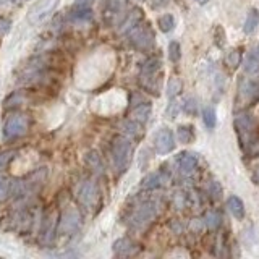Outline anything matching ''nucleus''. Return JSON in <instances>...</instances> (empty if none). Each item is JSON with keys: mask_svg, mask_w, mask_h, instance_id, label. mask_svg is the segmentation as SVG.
Here are the masks:
<instances>
[{"mask_svg": "<svg viewBox=\"0 0 259 259\" xmlns=\"http://www.w3.org/2000/svg\"><path fill=\"white\" fill-rule=\"evenodd\" d=\"M114 164L120 172H123L131 159V141L126 136H117L112 144Z\"/></svg>", "mask_w": 259, "mask_h": 259, "instance_id": "nucleus-1", "label": "nucleus"}, {"mask_svg": "<svg viewBox=\"0 0 259 259\" xmlns=\"http://www.w3.org/2000/svg\"><path fill=\"white\" fill-rule=\"evenodd\" d=\"M235 128L241 141V146L250 149L255 144V128H256L255 120L250 115H238L235 118Z\"/></svg>", "mask_w": 259, "mask_h": 259, "instance_id": "nucleus-2", "label": "nucleus"}, {"mask_svg": "<svg viewBox=\"0 0 259 259\" xmlns=\"http://www.w3.org/2000/svg\"><path fill=\"white\" fill-rule=\"evenodd\" d=\"M130 42L138 51H149L154 46V32L147 25L138 23L130 32Z\"/></svg>", "mask_w": 259, "mask_h": 259, "instance_id": "nucleus-3", "label": "nucleus"}, {"mask_svg": "<svg viewBox=\"0 0 259 259\" xmlns=\"http://www.w3.org/2000/svg\"><path fill=\"white\" fill-rule=\"evenodd\" d=\"M80 224H81V216H80L78 209H75V207L65 209L62 212V216H60L58 233H62V235L73 233L75 230L80 227Z\"/></svg>", "mask_w": 259, "mask_h": 259, "instance_id": "nucleus-4", "label": "nucleus"}, {"mask_svg": "<svg viewBox=\"0 0 259 259\" xmlns=\"http://www.w3.org/2000/svg\"><path fill=\"white\" fill-rule=\"evenodd\" d=\"M26 130H28V118L25 115H13L3 125V135L8 140H13V138L25 135Z\"/></svg>", "mask_w": 259, "mask_h": 259, "instance_id": "nucleus-5", "label": "nucleus"}, {"mask_svg": "<svg viewBox=\"0 0 259 259\" xmlns=\"http://www.w3.org/2000/svg\"><path fill=\"white\" fill-rule=\"evenodd\" d=\"M154 147L159 154H169L175 147V136L170 128H161L154 136Z\"/></svg>", "mask_w": 259, "mask_h": 259, "instance_id": "nucleus-6", "label": "nucleus"}, {"mask_svg": "<svg viewBox=\"0 0 259 259\" xmlns=\"http://www.w3.org/2000/svg\"><path fill=\"white\" fill-rule=\"evenodd\" d=\"M55 3H57V0H39V2H36L31 7L29 13H28V20H29L31 23H39V21H42L52 12Z\"/></svg>", "mask_w": 259, "mask_h": 259, "instance_id": "nucleus-7", "label": "nucleus"}, {"mask_svg": "<svg viewBox=\"0 0 259 259\" xmlns=\"http://www.w3.org/2000/svg\"><path fill=\"white\" fill-rule=\"evenodd\" d=\"M157 216V206L154 202H146V204L140 206V209L135 212L133 216V225L136 227H143V225L149 224L154 217Z\"/></svg>", "mask_w": 259, "mask_h": 259, "instance_id": "nucleus-8", "label": "nucleus"}, {"mask_svg": "<svg viewBox=\"0 0 259 259\" xmlns=\"http://www.w3.org/2000/svg\"><path fill=\"white\" fill-rule=\"evenodd\" d=\"M238 101H241L243 104L253 102L255 99H258L259 96V89L258 86L253 81H241L240 89H238Z\"/></svg>", "mask_w": 259, "mask_h": 259, "instance_id": "nucleus-9", "label": "nucleus"}, {"mask_svg": "<svg viewBox=\"0 0 259 259\" xmlns=\"http://www.w3.org/2000/svg\"><path fill=\"white\" fill-rule=\"evenodd\" d=\"M80 200L85 206L91 207L97 201V186L94 181H86L80 190Z\"/></svg>", "mask_w": 259, "mask_h": 259, "instance_id": "nucleus-10", "label": "nucleus"}, {"mask_svg": "<svg viewBox=\"0 0 259 259\" xmlns=\"http://www.w3.org/2000/svg\"><path fill=\"white\" fill-rule=\"evenodd\" d=\"M177 164H178L180 172L191 173L193 170L196 169L198 159H196V156H193V154H190V152H181L180 156L177 157Z\"/></svg>", "mask_w": 259, "mask_h": 259, "instance_id": "nucleus-11", "label": "nucleus"}, {"mask_svg": "<svg viewBox=\"0 0 259 259\" xmlns=\"http://www.w3.org/2000/svg\"><path fill=\"white\" fill-rule=\"evenodd\" d=\"M259 70V46L253 47L246 55L245 60V73L253 75Z\"/></svg>", "mask_w": 259, "mask_h": 259, "instance_id": "nucleus-12", "label": "nucleus"}, {"mask_svg": "<svg viewBox=\"0 0 259 259\" xmlns=\"http://www.w3.org/2000/svg\"><path fill=\"white\" fill-rule=\"evenodd\" d=\"M136 250H138L136 245L130 238H120L115 241V245H114V251L117 253L118 256H130V255H133Z\"/></svg>", "mask_w": 259, "mask_h": 259, "instance_id": "nucleus-13", "label": "nucleus"}, {"mask_svg": "<svg viewBox=\"0 0 259 259\" xmlns=\"http://www.w3.org/2000/svg\"><path fill=\"white\" fill-rule=\"evenodd\" d=\"M161 60L159 58H151L147 60V62L143 65L141 68V78L143 81L144 80H154V76H156V73L159 70H161Z\"/></svg>", "mask_w": 259, "mask_h": 259, "instance_id": "nucleus-14", "label": "nucleus"}, {"mask_svg": "<svg viewBox=\"0 0 259 259\" xmlns=\"http://www.w3.org/2000/svg\"><path fill=\"white\" fill-rule=\"evenodd\" d=\"M227 207H229L230 214H232L235 219L241 220L245 217V204L238 196H230L227 200Z\"/></svg>", "mask_w": 259, "mask_h": 259, "instance_id": "nucleus-15", "label": "nucleus"}, {"mask_svg": "<svg viewBox=\"0 0 259 259\" xmlns=\"http://www.w3.org/2000/svg\"><path fill=\"white\" fill-rule=\"evenodd\" d=\"M164 180H165V175L162 172H152V173L147 175L144 180H143L141 186L144 190H156L164 183Z\"/></svg>", "mask_w": 259, "mask_h": 259, "instance_id": "nucleus-16", "label": "nucleus"}, {"mask_svg": "<svg viewBox=\"0 0 259 259\" xmlns=\"http://www.w3.org/2000/svg\"><path fill=\"white\" fill-rule=\"evenodd\" d=\"M141 18H143V12L140 8H136L131 13H128V16H125V20L122 23V32H128L130 29H133V28L140 23Z\"/></svg>", "mask_w": 259, "mask_h": 259, "instance_id": "nucleus-17", "label": "nucleus"}, {"mask_svg": "<svg viewBox=\"0 0 259 259\" xmlns=\"http://www.w3.org/2000/svg\"><path fill=\"white\" fill-rule=\"evenodd\" d=\"M258 25H259V12L256 8H251L250 12H248V15H246L243 31L246 32V34H253V32L256 31Z\"/></svg>", "mask_w": 259, "mask_h": 259, "instance_id": "nucleus-18", "label": "nucleus"}, {"mask_svg": "<svg viewBox=\"0 0 259 259\" xmlns=\"http://www.w3.org/2000/svg\"><path fill=\"white\" fill-rule=\"evenodd\" d=\"M151 112H152L151 104H141V106H138L133 110V120H136L140 123H144L151 117Z\"/></svg>", "mask_w": 259, "mask_h": 259, "instance_id": "nucleus-19", "label": "nucleus"}, {"mask_svg": "<svg viewBox=\"0 0 259 259\" xmlns=\"http://www.w3.org/2000/svg\"><path fill=\"white\" fill-rule=\"evenodd\" d=\"M177 138L180 143L183 144H190V143L195 140V131H193V126L190 125H180L177 130Z\"/></svg>", "mask_w": 259, "mask_h": 259, "instance_id": "nucleus-20", "label": "nucleus"}, {"mask_svg": "<svg viewBox=\"0 0 259 259\" xmlns=\"http://www.w3.org/2000/svg\"><path fill=\"white\" fill-rule=\"evenodd\" d=\"M125 5L126 0H107L104 12H106V15H118L125 10Z\"/></svg>", "mask_w": 259, "mask_h": 259, "instance_id": "nucleus-21", "label": "nucleus"}, {"mask_svg": "<svg viewBox=\"0 0 259 259\" xmlns=\"http://www.w3.org/2000/svg\"><path fill=\"white\" fill-rule=\"evenodd\" d=\"M225 63L229 65V68H238V65L241 63V52L240 49H230V51L227 52V55H225Z\"/></svg>", "mask_w": 259, "mask_h": 259, "instance_id": "nucleus-22", "label": "nucleus"}, {"mask_svg": "<svg viewBox=\"0 0 259 259\" xmlns=\"http://www.w3.org/2000/svg\"><path fill=\"white\" fill-rule=\"evenodd\" d=\"M202 120H204V125L207 126L209 130H212L217 123V115L216 110H214L212 106H206L202 109Z\"/></svg>", "mask_w": 259, "mask_h": 259, "instance_id": "nucleus-23", "label": "nucleus"}, {"mask_svg": "<svg viewBox=\"0 0 259 259\" xmlns=\"http://www.w3.org/2000/svg\"><path fill=\"white\" fill-rule=\"evenodd\" d=\"M157 26L162 32H170L175 28V18L172 15H162L159 16L157 20Z\"/></svg>", "mask_w": 259, "mask_h": 259, "instance_id": "nucleus-24", "label": "nucleus"}, {"mask_svg": "<svg viewBox=\"0 0 259 259\" xmlns=\"http://www.w3.org/2000/svg\"><path fill=\"white\" fill-rule=\"evenodd\" d=\"M181 87H183V85H181L180 78H177V76H173V78H170L169 83H167V96L170 99L177 97L180 94Z\"/></svg>", "mask_w": 259, "mask_h": 259, "instance_id": "nucleus-25", "label": "nucleus"}, {"mask_svg": "<svg viewBox=\"0 0 259 259\" xmlns=\"http://www.w3.org/2000/svg\"><path fill=\"white\" fill-rule=\"evenodd\" d=\"M204 224H206L207 229L216 230V229L220 227V224H222V216H220V214L216 212V211L207 212L206 214V219H204Z\"/></svg>", "mask_w": 259, "mask_h": 259, "instance_id": "nucleus-26", "label": "nucleus"}, {"mask_svg": "<svg viewBox=\"0 0 259 259\" xmlns=\"http://www.w3.org/2000/svg\"><path fill=\"white\" fill-rule=\"evenodd\" d=\"M86 164L89 165V167L94 170L96 173H102L104 172V165L101 162V159H99V156L96 152H91L86 156Z\"/></svg>", "mask_w": 259, "mask_h": 259, "instance_id": "nucleus-27", "label": "nucleus"}, {"mask_svg": "<svg viewBox=\"0 0 259 259\" xmlns=\"http://www.w3.org/2000/svg\"><path fill=\"white\" fill-rule=\"evenodd\" d=\"M169 58L172 60V62H178L181 58V47L177 41H172L169 44Z\"/></svg>", "mask_w": 259, "mask_h": 259, "instance_id": "nucleus-28", "label": "nucleus"}, {"mask_svg": "<svg viewBox=\"0 0 259 259\" xmlns=\"http://www.w3.org/2000/svg\"><path fill=\"white\" fill-rule=\"evenodd\" d=\"M123 128L128 135L136 136L141 131V125H140V122H136V120H126V122L123 123Z\"/></svg>", "mask_w": 259, "mask_h": 259, "instance_id": "nucleus-29", "label": "nucleus"}, {"mask_svg": "<svg viewBox=\"0 0 259 259\" xmlns=\"http://www.w3.org/2000/svg\"><path fill=\"white\" fill-rule=\"evenodd\" d=\"M183 110H185V114H188V115H196V112H198L196 99L195 97H186L185 102H183Z\"/></svg>", "mask_w": 259, "mask_h": 259, "instance_id": "nucleus-30", "label": "nucleus"}, {"mask_svg": "<svg viewBox=\"0 0 259 259\" xmlns=\"http://www.w3.org/2000/svg\"><path fill=\"white\" fill-rule=\"evenodd\" d=\"M214 37H216V46L217 47H224L225 46V32L222 26H217L216 31H214Z\"/></svg>", "mask_w": 259, "mask_h": 259, "instance_id": "nucleus-31", "label": "nucleus"}, {"mask_svg": "<svg viewBox=\"0 0 259 259\" xmlns=\"http://www.w3.org/2000/svg\"><path fill=\"white\" fill-rule=\"evenodd\" d=\"M92 3H94V0H75L71 10H89Z\"/></svg>", "mask_w": 259, "mask_h": 259, "instance_id": "nucleus-32", "label": "nucleus"}, {"mask_svg": "<svg viewBox=\"0 0 259 259\" xmlns=\"http://www.w3.org/2000/svg\"><path fill=\"white\" fill-rule=\"evenodd\" d=\"M209 191H211L214 200H219V198L222 196V186H220L217 181H211V185H209Z\"/></svg>", "mask_w": 259, "mask_h": 259, "instance_id": "nucleus-33", "label": "nucleus"}, {"mask_svg": "<svg viewBox=\"0 0 259 259\" xmlns=\"http://www.w3.org/2000/svg\"><path fill=\"white\" fill-rule=\"evenodd\" d=\"M178 112H180V106H178V102H170L169 104V107H167V117H170V118H175L178 115Z\"/></svg>", "mask_w": 259, "mask_h": 259, "instance_id": "nucleus-34", "label": "nucleus"}, {"mask_svg": "<svg viewBox=\"0 0 259 259\" xmlns=\"http://www.w3.org/2000/svg\"><path fill=\"white\" fill-rule=\"evenodd\" d=\"M10 26H12V20L5 18V16H0V36H3L5 32H8Z\"/></svg>", "mask_w": 259, "mask_h": 259, "instance_id": "nucleus-35", "label": "nucleus"}, {"mask_svg": "<svg viewBox=\"0 0 259 259\" xmlns=\"http://www.w3.org/2000/svg\"><path fill=\"white\" fill-rule=\"evenodd\" d=\"M13 156H15V152H0V170H2L5 165H7L10 161L13 159Z\"/></svg>", "mask_w": 259, "mask_h": 259, "instance_id": "nucleus-36", "label": "nucleus"}, {"mask_svg": "<svg viewBox=\"0 0 259 259\" xmlns=\"http://www.w3.org/2000/svg\"><path fill=\"white\" fill-rule=\"evenodd\" d=\"M8 193V181L0 177V198H3Z\"/></svg>", "mask_w": 259, "mask_h": 259, "instance_id": "nucleus-37", "label": "nucleus"}, {"mask_svg": "<svg viewBox=\"0 0 259 259\" xmlns=\"http://www.w3.org/2000/svg\"><path fill=\"white\" fill-rule=\"evenodd\" d=\"M151 3L154 8H162V7H167L169 0H151Z\"/></svg>", "mask_w": 259, "mask_h": 259, "instance_id": "nucleus-38", "label": "nucleus"}, {"mask_svg": "<svg viewBox=\"0 0 259 259\" xmlns=\"http://www.w3.org/2000/svg\"><path fill=\"white\" fill-rule=\"evenodd\" d=\"M253 181H255V183H258V185H259V169L256 170L255 173H253Z\"/></svg>", "mask_w": 259, "mask_h": 259, "instance_id": "nucleus-39", "label": "nucleus"}, {"mask_svg": "<svg viewBox=\"0 0 259 259\" xmlns=\"http://www.w3.org/2000/svg\"><path fill=\"white\" fill-rule=\"evenodd\" d=\"M196 2H198V3H201V5H204V3L209 2V0H196Z\"/></svg>", "mask_w": 259, "mask_h": 259, "instance_id": "nucleus-40", "label": "nucleus"}]
</instances>
